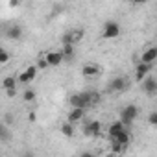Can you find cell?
<instances>
[{
    "instance_id": "3",
    "label": "cell",
    "mask_w": 157,
    "mask_h": 157,
    "mask_svg": "<svg viewBox=\"0 0 157 157\" xmlns=\"http://www.w3.org/2000/svg\"><path fill=\"white\" fill-rule=\"evenodd\" d=\"M68 104H70L72 107H83V109H87V105H89L87 93H76V94H72V96L68 98Z\"/></svg>"
},
{
    "instance_id": "6",
    "label": "cell",
    "mask_w": 157,
    "mask_h": 157,
    "mask_svg": "<svg viewBox=\"0 0 157 157\" xmlns=\"http://www.w3.org/2000/svg\"><path fill=\"white\" fill-rule=\"evenodd\" d=\"M140 83H142V89H144L146 94L153 96V94L157 93V82H155V78H151V76H150V78H144Z\"/></svg>"
},
{
    "instance_id": "1",
    "label": "cell",
    "mask_w": 157,
    "mask_h": 157,
    "mask_svg": "<svg viewBox=\"0 0 157 157\" xmlns=\"http://www.w3.org/2000/svg\"><path fill=\"white\" fill-rule=\"evenodd\" d=\"M137 117H139V107H137V105H133V104H129V105L122 107V111H120V122H122L126 128H129Z\"/></svg>"
},
{
    "instance_id": "24",
    "label": "cell",
    "mask_w": 157,
    "mask_h": 157,
    "mask_svg": "<svg viewBox=\"0 0 157 157\" xmlns=\"http://www.w3.org/2000/svg\"><path fill=\"white\" fill-rule=\"evenodd\" d=\"M10 131H8V128L6 126H2V124H0V140H10Z\"/></svg>"
},
{
    "instance_id": "22",
    "label": "cell",
    "mask_w": 157,
    "mask_h": 157,
    "mask_svg": "<svg viewBox=\"0 0 157 157\" xmlns=\"http://www.w3.org/2000/svg\"><path fill=\"white\" fill-rule=\"evenodd\" d=\"M124 150H126V146H122L120 142H117V140L111 142V151H113V153H122Z\"/></svg>"
},
{
    "instance_id": "21",
    "label": "cell",
    "mask_w": 157,
    "mask_h": 157,
    "mask_svg": "<svg viewBox=\"0 0 157 157\" xmlns=\"http://www.w3.org/2000/svg\"><path fill=\"white\" fill-rule=\"evenodd\" d=\"M87 98H89V105L91 104H96V102H100V93L91 91V93H87Z\"/></svg>"
},
{
    "instance_id": "28",
    "label": "cell",
    "mask_w": 157,
    "mask_h": 157,
    "mask_svg": "<svg viewBox=\"0 0 157 157\" xmlns=\"http://www.w3.org/2000/svg\"><path fill=\"white\" fill-rule=\"evenodd\" d=\"M131 2H133L135 6H140V4H146V2H148V0H131Z\"/></svg>"
},
{
    "instance_id": "17",
    "label": "cell",
    "mask_w": 157,
    "mask_h": 157,
    "mask_svg": "<svg viewBox=\"0 0 157 157\" xmlns=\"http://www.w3.org/2000/svg\"><path fill=\"white\" fill-rule=\"evenodd\" d=\"M61 56H63V61L65 59H72L74 57V44H63V50H61Z\"/></svg>"
},
{
    "instance_id": "20",
    "label": "cell",
    "mask_w": 157,
    "mask_h": 157,
    "mask_svg": "<svg viewBox=\"0 0 157 157\" xmlns=\"http://www.w3.org/2000/svg\"><path fill=\"white\" fill-rule=\"evenodd\" d=\"M10 59H11V54H10L6 48H2V46H0V65H6V63H10Z\"/></svg>"
},
{
    "instance_id": "4",
    "label": "cell",
    "mask_w": 157,
    "mask_h": 157,
    "mask_svg": "<svg viewBox=\"0 0 157 157\" xmlns=\"http://www.w3.org/2000/svg\"><path fill=\"white\" fill-rule=\"evenodd\" d=\"M151 67H153V63H144V61H140L137 65V68H135V82L137 83H140L144 78L148 76V72L151 70Z\"/></svg>"
},
{
    "instance_id": "13",
    "label": "cell",
    "mask_w": 157,
    "mask_h": 157,
    "mask_svg": "<svg viewBox=\"0 0 157 157\" xmlns=\"http://www.w3.org/2000/svg\"><path fill=\"white\" fill-rule=\"evenodd\" d=\"M111 140H117V142H120L122 146H126V148H128V146H129V142H131V135H129V131H128V129H122V131H120V133H117Z\"/></svg>"
},
{
    "instance_id": "14",
    "label": "cell",
    "mask_w": 157,
    "mask_h": 157,
    "mask_svg": "<svg viewBox=\"0 0 157 157\" xmlns=\"http://www.w3.org/2000/svg\"><path fill=\"white\" fill-rule=\"evenodd\" d=\"M6 35H8V39H11V41H19V39L22 37V28H21V26H17V24H13V26H10V28H8Z\"/></svg>"
},
{
    "instance_id": "15",
    "label": "cell",
    "mask_w": 157,
    "mask_h": 157,
    "mask_svg": "<svg viewBox=\"0 0 157 157\" xmlns=\"http://www.w3.org/2000/svg\"><path fill=\"white\" fill-rule=\"evenodd\" d=\"M155 59H157V48H155V46H150L148 50L142 52V59H140V61H144V63H153Z\"/></svg>"
},
{
    "instance_id": "29",
    "label": "cell",
    "mask_w": 157,
    "mask_h": 157,
    "mask_svg": "<svg viewBox=\"0 0 157 157\" xmlns=\"http://www.w3.org/2000/svg\"><path fill=\"white\" fill-rule=\"evenodd\" d=\"M28 118H30L32 122H35V118H37V117H35V111H30V115H28Z\"/></svg>"
},
{
    "instance_id": "10",
    "label": "cell",
    "mask_w": 157,
    "mask_h": 157,
    "mask_svg": "<svg viewBox=\"0 0 157 157\" xmlns=\"http://www.w3.org/2000/svg\"><path fill=\"white\" fill-rule=\"evenodd\" d=\"M83 131H85L89 137H98V135H100V131H102V124H100L98 120H93V122L85 124Z\"/></svg>"
},
{
    "instance_id": "7",
    "label": "cell",
    "mask_w": 157,
    "mask_h": 157,
    "mask_svg": "<svg viewBox=\"0 0 157 157\" xmlns=\"http://www.w3.org/2000/svg\"><path fill=\"white\" fill-rule=\"evenodd\" d=\"M124 89H128V80L126 78H115V80L109 83V91L111 93H120V91H124Z\"/></svg>"
},
{
    "instance_id": "12",
    "label": "cell",
    "mask_w": 157,
    "mask_h": 157,
    "mask_svg": "<svg viewBox=\"0 0 157 157\" xmlns=\"http://www.w3.org/2000/svg\"><path fill=\"white\" fill-rule=\"evenodd\" d=\"M83 37V32L82 30H78V32H68V33H65L63 35V44H74V43H78V41H80Z\"/></svg>"
},
{
    "instance_id": "19",
    "label": "cell",
    "mask_w": 157,
    "mask_h": 157,
    "mask_svg": "<svg viewBox=\"0 0 157 157\" xmlns=\"http://www.w3.org/2000/svg\"><path fill=\"white\" fill-rule=\"evenodd\" d=\"M61 133L65 135V137H72L74 135V126H72V122H65V124H61Z\"/></svg>"
},
{
    "instance_id": "16",
    "label": "cell",
    "mask_w": 157,
    "mask_h": 157,
    "mask_svg": "<svg viewBox=\"0 0 157 157\" xmlns=\"http://www.w3.org/2000/svg\"><path fill=\"white\" fill-rule=\"evenodd\" d=\"M122 129H126V126H124V124H122L120 120H117V122H113V124L109 126V129H107V133H109V137L113 139V137H115L117 133H120Z\"/></svg>"
},
{
    "instance_id": "2",
    "label": "cell",
    "mask_w": 157,
    "mask_h": 157,
    "mask_svg": "<svg viewBox=\"0 0 157 157\" xmlns=\"http://www.w3.org/2000/svg\"><path fill=\"white\" fill-rule=\"evenodd\" d=\"M120 35V24L117 21H107L104 24V30H102V37L111 41V39H117Z\"/></svg>"
},
{
    "instance_id": "11",
    "label": "cell",
    "mask_w": 157,
    "mask_h": 157,
    "mask_svg": "<svg viewBox=\"0 0 157 157\" xmlns=\"http://www.w3.org/2000/svg\"><path fill=\"white\" fill-rule=\"evenodd\" d=\"M83 117H85V109L83 107H72V111L68 113V122L76 124V122L83 120Z\"/></svg>"
},
{
    "instance_id": "26",
    "label": "cell",
    "mask_w": 157,
    "mask_h": 157,
    "mask_svg": "<svg viewBox=\"0 0 157 157\" xmlns=\"http://www.w3.org/2000/svg\"><path fill=\"white\" fill-rule=\"evenodd\" d=\"M148 122H150V126H157V113L155 111H151L148 115Z\"/></svg>"
},
{
    "instance_id": "5",
    "label": "cell",
    "mask_w": 157,
    "mask_h": 157,
    "mask_svg": "<svg viewBox=\"0 0 157 157\" xmlns=\"http://www.w3.org/2000/svg\"><path fill=\"white\" fill-rule=\"evenodd\" d=\"M35 76H37V67H35V65H30L24 72H21V76H19L17 82H21V83H30V82L35 80Z\"/></svg>"
},
{
    "instance_id": "27",
    "label": "cell",
    "mask_w": 157,
    "mask_h": 157,
    "mask_svg": "<svg viewBox=\"0 0 157 157\" xmlns=\"http://www.w3.org/2000/svg\"><path fill=\"white\" fill-rule=\"evenodd\" d=\"M6 94H8L10 98H13V96L17 94V89H8V91H6Z\"/></svg>"
},
{
    "instance_id": "9",
    "label": "cell",
    "mask_w": 157,
    "mask_h": 157,
    "mask_svg": "<svg viewBox=\"0 0 157 157\" xmlns=\"http://www.w3.org/2000/svg\"><path fill=\"white\" fill-rule=\"evenodd\" d=\"M100 72H102V68H100L98 65H94V63L83 65V68H82V74H83L85 78H96V76H100Z\"/></svg>"
},
{
    "instance_id": "18",
    "label": "cell",
    "mask_w": 157,
    "mask_h": 157,
    "mask_svg": "<svg viewBox=\"0 0 157 157\" xmlns=\"http://www.w3.org/2000/svg\"><path fill=\"white\" fill-rule=\"evenodd\" d=\"M2 87H4L6 91H8V89H17V78H13V76H8V78H4Z\"/></svg>"
},
{
    "instance_id": "25",
    "label": "cell",
    "mask_w": 157,
    "mask_h": 157,
    "mask_svg": "<svg viewBox=\"0 0 157 157\" xmlns=\"http://www.w3.org/2000/svg\"><path fill=\"white\" fill-rule=\"evenodd\" d=\"M35 67H37L39 70H44V68H48V63H46V59H44V57H39Z\"/></svg>"
},
{
    "instance_id": "23",
    "label": "cell",
    "mask_w": 157,
    "mask_h": 157,
    "mask_svg": "<svg viewBox=\"0 0 157 157\" xmlns=\"http://www.w3.org/2000/svg\"><path fill=\"white\" fill-rule=\"evenodd\" d=\"M22 98H24V102H33V100H35V91L26 89V91H24V94H22Z\"/></svg>"
},
{
    "instance_id": "8",
    "label": "cell",
    "mask_w": 157,
    "mask_h": 157,
    "mask_svg": "<svg viewBox=\"0 0 157 157\" xmlns=\"http://www.w3.org/2000/svg\"><path fill=\"white\" fill-rule=\"evenodd\" d=\"M44 59H46L48 67H57V65L63 63V56H61V52H46V54H44Z\"/></svg>"
},
{
    "instance_id": "30",
    "label": "cell",
    "mask_w": 157,
    "mask_h": 157,
    "mask_svg": "<svg viewBox=\"0 0 157 157\" xmlns=\"http://www.w3.org/2000/svg\"><path fill=\"white\" fill-rule=\"evenodd\" d=\"M19 2H21V0H10V6H11V8H15Z\"/></svg>"
}]
</instances>
